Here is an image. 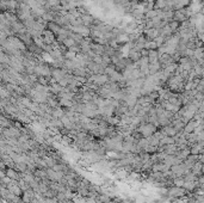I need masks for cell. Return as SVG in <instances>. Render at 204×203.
Masks as SVG:
<instances>
[{
	"label": "cell",
	"mask_w": 204,
	"mask_h": 203,
	"mask_svg": "<svg viewBox=\"0 0 204 203\" xmlns=\"http://www.w3.org/2000/svg\"><path fill=\"white\" fill-rule=\"evenodd\" d=\"M155 132H156V127L150 123H142L140 127L137 128V133H140L142 138H149Z\"/></svg>",
	"instance_id": "1"
},
{
	"label": "cell",
	"mask_w": 204,
	"mask_h": 203,
	"mask_svg": "<svg viewBox=\"0 0 204 203\" xmlns=\"http://www.w3.org/2000/svg\"><path fill=\"white\" fill-rule=\"evenodd\" d=\"M187 191L185 190L184 188H178V186H171L170 189H167V196L171 198H180V197L185 196Z\"/></svg>",
	"instance_id": "2"
},
{
	"label": "cell",
	"mask_w": 204,
	"mask_h": 203,
	"mask_svg": "<svg viewBox=\"0 0 204 203\" xmlns=\"http://www.w3.org/2000/svg\"><path fill=\"white\" fill-rule=\"evenodd\" d=\"M51 115H53V117L54 118H58V120H60L61 117H64V111L62 108H54V110H51Z\"/></svg>",
	"instance_id": "3"
},
{
	"label": "cell",
	"mask_w": 204,
	"mask_h": 203,
	"mask_svg": "<svg viewBox=\"0 0 204 203\" xmlns=\"http://www.w3.org/2000/svg\"><path fill=\"white\" fill-rule=\"evenodd\" d=\"M185 180L183 177H176L173 178V184L174 186H178V188H183V185H184Z\"/></svg>",
	"instance_id": "4"
},
{
	"label": "cell",
	"mask_w": 204,
	"mask_h": 203,
	"mask_svg": "<svg viewBox=\"0 0 204 203\" xmlns=\"http://www.w3.org/2000/svg\"><path fill=\"white\" fill-rule=\"evenodd\" d=\"M44 163L47 164L48 167H53L55 164H58V163L55 161V159L53 158V157H44Z\"/></svg>",
	"instance_id": "5"
},
{
	"label": "cell",
	"mask_w": 204,
	"mask_h": 203,
	"mask_svg": "<svg viewBox=\"0 0 204 203\" xmlns=\"http://www.w3.org/2000/svg\"><path fill=\"white\" fill-rule=\"evenodd\" d=\"M61 107H66V108H70V107H73V101H68V99H64V98H61L60 99V103H59Z\"/></svg>",
	"instance_id": "6"
},
{
	"label": "cell",
	"mask_w": 204,
	"mask_h": 203,
	"mask_svg": "<svg viewBox=\"0 0 204 203\" xmlns=\"http://www.w3.org/2000/svg\"><path fill=\"white\" fill-rule=\"evenodd\" d=\"M49 104H50L53 108H56V107L59 105V103L55 101V99H50V101H49Z\"/></svg>",
	"instance_id": "7"
}]
</instances>
